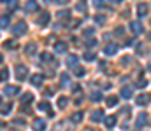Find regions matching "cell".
Segmentation results:
<instances>
[{
  "label": "cell",
  "instance_id": "1",
  "mask_svg": "<svg viewBox=\"0 0 151 131\" xmlns=\"http://www.w3.org/2000/svg\"><path fill=\"white\" fill-rule=\"evenodd\" d=\"M27 30H28V26H27L25 21H19V23H16V25L12 26V33H14L16 37H18V35H25Z\"/></svg>",
  "mask_w": 151,
  "mask_h": 131
},
{
  "label": "cell",
  "instance_id": "2",
  "mask_svg": "<svg viewBox=\"0 0 151 131\" xmlns=\"http://www.w3.org/2000/svg\"><path fill=\"white\" fill-rule=\"evenodd\" d=\"M28 75V68L25 65H16V79L18 81H25Z\"/></svg>",
  "mask_w": 151,
  "mask_h": 131
},
{
  "label": "cell",
  "instance_id": "3",
  "mask_svg": "<svg viewBox=\"0 0 151 131\" xmlns=\"http://www.w3.org/2000/svg\"><path fill=\"white\" fill-rule=\"evenodd\" d=\"M137 105H141V107H144V105H148L151 101V94H148V93H142V94H139L137 96Z\"/></svg>",
  "mask_w": 151,
  "mask_h": 131
},
{
  "label": "cell",
  "instance_id": "4",
  "mask_svg": "<svg viewBox=\"0 0 151 131\" xmlns=\"http://www.w3.org/2000/svg\"><path fill=\"white\" fill-rule=\"evenodd\" d=\"M25 11H27V12H37L39 4L35 2V0H28V2L25 4Z\"/></svg>",
  "mask_w": 151,
  "mask_h": 131
},
{
  "label": "cell",
  "instance_id": "5",
  "mask_svg": "<svg viewBox=\"0 0 151 131\" xmlns=\"http://www.w3.org/2000/svg\"><path fill=\"white\" fill-rule=\"evenodd\" d=\"M40 59H42V63H49V65L56 67V61H55L53 54H49V52H42V54H40Z\"/></svg>",
  "mask_w": 151,
  "mask_h": 131
},
{
  "label": "cell",
  "instance_id": "6",
  "mask_svg": "<svg viewBox=\"0 0 151 131\" xmlns=\"http://www.w3.org/2000/svg\"><path fill=\"white\" fill-rule=\"evenodd\" d=\"M42 82H44V75H40V74H34L32 75V79H30V84L32 86H42Z\"/></svg>",
  "mask_w": 151,
  "mask_h": 131
},
{
  "label": "cell",
  "instance_id": "7",
  "mask_svg": "<svg viewBox=\"0 0 151 131\" xmlns=\"http://www.w3.org/2000/svg\"><path fill=\"white\" fill-rule=\"evenodd\" d=\"M130 32L135 33V35L142 33V25H141L139 21H132V23H130Z\"/></svg>",
  "mask_w": 151,
  "mask_h": 131
},
{
  "label": "cell",
  "instance_id": "8",
  "mask_svg": "<svg viewBox=\"0 0 151 131\" xmlns=\"http://www.w3.org/2000/svg\"><path fill=\"white\" fill-rule=\"evenodd\" d=\"M90 119H91L93 123H100V121L104 119V110H93L91 115H90Z\"/></svg>",
  "mask_w": 151,
  "mask_h": 131
},
{
  "label": "cell",
  "instance_id": "9",
  "mask_svg": "<svg viewBox=\"0 0 151 131\" xmlns=\"http://www.w3.org/2000/svg\"><path fill=\"white\" fill-rule=\"evenodd\" d=\"M32 128H34V131H44L46 130V123H44V119H34Z\"/></svg>",
  "mask_w": 151,
  "mask_h": 131
},
{
  "label": "cell",
  "instance_id": "10",
  "mask_svg": "<svg viewBox=\"0 0 151 131\" xmlns=\"http://www.w3.org/2000/svg\"><path fill=\"white\" fill-rule=\"evenodd\" d=\"M148 11H150V9H148L146 4H139V5H137V16H139V18H144V16L148 14Z\"/></svg>",
  "mask_w": 151,
  "mask_h": 131
},
{
  "label": "cell",
  "instance_id": "11",
  "mask_svg": "<svg viewBox=\"0 0 151 131\" xmlns=\"http://www.w3.org/2000/svg\"><path fill=\"white\" fill-rule=\"evenodd\" d=\"M39 110H42V112H47L49 115H53V110H51V105H49L47 101H40V103H39Z\"/></svg>",
  "mask_w": 151,
  "mask_h": 131
},
{
  "label": "cell",
  "instance_id": "12",
  "mask_svg": "<svg viewBox=\"0 0 151 131\" xmlns=\"http://www.w3.org/2000/svg\"><path fill=\"white\" fill-rule=\"evenodd\" d=\"M146 123H148V115H146V114H139V115H137V121H135L137 128H142Z\"/></svg>",
  "mask_w": 151,
  "mask_h": 131
},
{
  "label": "cell",
  "instance_id": "13",
  "mask_svg": "<svg viewBox=\"0 0 151 131\" xmlns=\"http://www.w3.org/2000/svg\"><path fill=\"white\" fill-rule=\"evenodd\" d=\"M4 93L7 94V96H14V94H18L19 93V87L18 86H7L4 89Z\"/></svg>",
  "mask_w": 151,
  "mask_h": 131
},
{
  "label": "cell",
  "instance_id": "14",
  "mask_svg": "<svg viewBox=\"0 0 151 131\" xmlns=\"http://www.w3.org/2000/svg\"><path fill=\"white\" fill-rule=\"evenodd\" d=\"M49 18H51V16H49V12H42V14H40V18H39V25H40V26H46V25H47V23H49Z\"/></svg>",
  "mask_w": 151,
  "mask_h": 131
},
{
  "label": "cell",
  "instance_id": "15",
  "mask_svg": "<svg viewBox=\"0 0 151 131\" xmlns=\"http://www.w3.org/2000/svg\"><path fill=\"white\" fill-rule=\"evenodd\" d=\"M70 68H74V67H77V56L76 54H70V56H67V61H65Z\"/></svg>",
  "mask_w": 151,
  "mask_h": 131
},
{
  "label": "cell",
  "instance_id": "16",
  "mask_svg": "<svg viewBox=\"0 0 151 131\" xmlns=\"http://www.w3.org/2000/svg\"><path fill=\"white\" fill-rule=\"evenodd\" d=\"M23 105H27V103H30V101H34V94L32 93H25L23 96H21V100H19Z\"/></svg>",
  "mask_w": 151,
  "mask_h": 131
},
{
  "label": "cell",
  "instance_id": "17",
  "mask_svg": "<svg viewBox=\"0 0 151 131\" xmlns=\"http://www.w3.org/2000/svg\"><path fill=\"white\" fill-rule=\"evenodd\" d=\"M104 52H106V54H109V56H113V54H116V52H118V45H114V44H109V45L104 49Z\"/></svg>",
  "mask_w": 151,
  "mask_h": 131
},
{
  "label": "cell",
  "instance_id": "18",
  "mask_svg": "<svg viewBox=\"0 0 151 131\" xmlns=\"http://www.w3.org/2000/svg\"><path fill=\"white\" fill-rule=\"evenodd\" d=\"M104 123H106L107 128H113L114 124H116V115H107V117L104 119Z\"/></svg>",
  "mask_w": 151,
  "mask_h": 131
},
{
  "label": "cell",
  "instance_id": "19",
  "mask_svg": "<svg viewBox=\"0 0 151 131\" xmlns=\"http://www.w3.org/2000/svg\"><path fill=\"white\" fill-rule=\"evenodd\" d=\"M55 49H56V52H65V51H67V44L65 42H56L55 44Z\"/></svg>",
  "mask_w": 151,
  "mask_h": 131
},
{
  "label": "cell",
  "instance_id": "20",
  "mask_svg": "<svg viewBox=\"0 0 151 131\" xmlns=\"http://www.w3.org/2000/svg\"><path fill=\"white\" fill-rule=\"evenodd\" d=\"M58 18H60V19H69V18H70V11H69V9L58 11Z\"/></svg>",
  "mask_w": 151,
  "mask_h": 131
},
{
  "label": "cell",
  "instance_id": "21",
  "mask_svg": "<svg viewBox=\"0 0 151 131\" xmlns=\"http://www.w3.org/2000/svg\"><path fill=\"white\" fill-rule=\"evenodd\" d=\"M67 105H69V98H67V96H60V98H58V107H60V108H65Z\"/></svg>",
  "mask_w": 151,
  "mask_h": 131
},
{
  "label": "cell",
  "instance_id": "22",
  "mask_svg": "<svg viewBox=\"0 0 151 131\" xmlns=\"http://www.w3.org/2000/svg\"><path fill=\"white\" fill-rule=\"evenodd\" d=\"M35 51H37V47H35V44H28V45H27V49H25V52H27L28 56H32V54H35Z\"/></svg>",
  "mask_w": 151,
  "mask_h": 131
},
{
  "label": "cell",
  "instance_id": "23",
  "mask_svg": "<svg viewBox=\"0 0 151 131\" xmlns=\"http://www.w3.org/2000/svg\"><path fill=\"white\" fill-rule=\"evenodd\" d=\"M9 79V70L7 68H2L0 70V82H4V81H7Z\"/></svg>",
  "mask_w": 151,
  "mask_h": 131
},
{
  "label": "cell",
  "instance_id": "24",
  "mask_svg": "<svg viewBox=\"0 0 151 131\" xmlns=\"http://www.w3.org/2000/svg\"><path fill=\"white\" fill-rule=\"evenodd\" d=\"M106 101H107V107H114V105H116V103H118V96H107V100H106Z\"/></svg>",
  "mask_w": 151,
  "mask_h": 131
},
{
  "label": "cell",
  "instance_id": "25",
  "mask_svg": "<svg viewBox=\"0 0 151 131\" xmlns=\"http://www.w3.org/2000/svg\"><path fill=\"white\" fill-rule=\"evenodd\" d=\"M74 74H76V77H84V68L83 67H74Z\"/></svg>",
  "mask_w": 151,
  "mask_h": 131
},
{
  "label": "cell",
  "instance_id": "26",
  "mask_svg": "<svg viewBox=\"0 0 151 131\" xmlns=\"http://www.w3.org/2000/svg\"><path fill=\"white\" fill-rule=\"evenodd\" d=\"M11 108H12V105H11V103H5V105L0 107V114H9Z\"/></svg>",
  "mask_w": 151,
  "mask_h": 131
},
{
  "label": "cell",
  "instance_id": "27",
  "mask_svg": "<svg viewBox=\"0 0 151 131\" xmlns=\"http://www.w3.org/2000/svg\"><path fill=\"white\" fill-rule=\"evenodd\" d=\"M84 59H86V61H93V59H97V54L88 51V52H84Z\"/></svg>",
  "mask_w": 151,
  "mask_h": 131
},
{
  "label": "cell",
  "instance_id": "28",
  "mask_svg": "<svg viewBox=\"0 0 151 131\" xmlns=\"http://www.w3.org/2000/svg\"><path fill=\"white\" fill-rule=\"evenodd\" d=\"M121 96H123V98H132V89H130V87H123Z\"/></svg>",
  "mask_w": 151,
  "mask_h": 131
},
{
  "label": "cell",
  "instance_id": "29",
  "mask_svg": "<svg viewBox=\"0 0 151 131\" xmlns=\"http://www.w3.org/2000/svg\"><path fill=\"white\" fill-rule=\"evenodd\" d=\"M81 121H83V112L72 114V123H81Z\"/></svg>",
  "mask_w": 151,
  "mask_h": 131
},
{
  "label": "cell",
  "instance_id": "30",
  "mask_svg": "<svg viewBox=\"0 0 151 131\" xmlns=\"http://www.w3.org/2000/svg\"><path fill=\"white\" fill-rule=\"evenodd\" d=\"M7 26H9V18L7 16L0 18V28H7Z\"/></svg>",
  "mask_w": 151,
  "mask_h": 131
},
{
  "label": "cell",
  "instance_id": "31",
  "mask_svg": "<svg viewBox=\"0 0 151 131\" xmlns=\"http://www.w3.org/2000/svg\"><path fill=\"white\" fill-rule=\"evenodd\" d=\"M4 47H7V49H14V47H16V40H5V42H4Z\"/></svg>",
  "mask_w": 151,
  "mask_h": 131
},
{
  "label": "cell",
  "instance_id": "32",
  "mask_svg": "<svg viewBox=\"0 0 151 131\" xmlns=\"http://www.w3.org/2000/svg\"><path fill=\"white\" fill-rule=\"evenodd\" d=\"M60 84H62V86H67V84H69V75H67V74H62V79H60Z\"/></svg>",
  "mask_w": 151,
  "mask_h": 131
},
{
  "label": "cell",
  "instance_id": "33",
  "mask_svg": "<svg viewBox=\"0 0 151 131\" xmlns=\"http://www.w3.org/2000/svg\"><path fill=\"white\" fill-rule=\"evenodd\" d=\"M135 86L137 87H148V81H146V79H139V81L135 82Z\"/></svg>",
  "mask_w": 151,
  "mask_h": 131
},
{
  "label": "cell",
  "instance_id": "34",
  "mask_svg": "<svg viewBox=\"0 0 151 131\" xmlns=\"http://www.w3.org/2000/svg\"><path fill=\"white\" fill-rule=\"evenodd\" d=\"M90 98H91V100H93V101H99V100H100V98H102V94H100V93H93V94H91V96H90Z\"/></svg>",
  "mask_w": 151,
  "mask_h": 131
},
{
  "label": "cell",
  "instance_id": "35",
  "mask_svg": "<svg viewBox=\"0 0 151 131\" xmlns=\"http://www.w3.org/2000/svg\"><path fill=\"white\" fill-rule=\"evenodd\" d=\"M72 93L77 94V96H81V86H74V87H72Z\"/></svg>",
  "mask_w": 151,
  "mask_h": 131
},
{
  "label": "cell",
  "instance_id": "36",
  "mask_svg": "<svg viewBox=\"0 0 151 131\" xmlns=\"http://www.w3.org/2000/svg\"><path fill=\"white\" fill-rule=\"evenodd\" d=\"M93 35V28H88V30H84V37L88 39V37H91Z\"/></svg>",
  "mask_w": 151,
  "mask_h": 131
},
{
  "label": "cell",
  "instance_id": "37",
  "mask_svg": "<svg viewBox=\"0 0 151 131\" xmlns=\"http://www.w3.org/2000/svg\"><path fill=\"white\" fill-rule=\"evenodd\" d=\"M79 23H81V21L76 19V21H70V23H69V26H70V28H76V26H79Z\"/></svg>",
  "mask_w": 151,
  "mask_h": 131
},
{
  "label": "cell",
  "instance_id": "38",
  "mask_svg": "<svg viewBox=\"0 0 151 131\" xmlns=\"http://www.w3.org/2000/svg\"><path fill=\"white\" fill-rule=\"evenodd\" d=\"M77 11H79V12H84V11H86V5H84V4H79V5H77Z\"/></svg>",
  "mask_w": 151,
  "mask_h": 131
},
{
  "label": "cell",
  "instance_id": "39",
  "mask_svg": "<svg viewBox=\"0 0 151 131\" xmlns=\"http://www.w3.org/2000/svg\"><path fill=\"white\" fill-rule=\"evenodd\" d=\"M95 19H97V23H104V21H106V18H104V16H97Z\"/></svg>",
  "mask_w": 151,
  "mask_h": 131
},
{
  "label": "cell",
  "instance_id": "40",
  "mask_svg": "<svg viewBox=\"0 0 151 131\" xmlns=\"http://www.w3.org/2000/svg\"><path fill=\"white\" fill-rule=\"evenodd\" d=\"M16 5H18V2H16V0H11V5H9V7H11V9H16Z\"/></svg>",
  "mask_w": 151,
  "mask_h": 131
},
{
  "label": "cell",
  "instance_id": "41",
  "mask_svg": "<svg viewBox=\"0 0 151 131\" xmlns=\"http://www.w3.org/2000/svg\"><path fill=\"white\" fill-rule=\"evenodd\" d=\"M116 35H119V37L123 35V28H121V26H119V28H116Z\"/></svg>",
  "mask_w": 151,
  "mask_h": 131
},
{
  "label": "cell",
  "instance_id": "42",
  "mask_svg": "<svg viewBox=\"0 0 151 131\" xmlns=\"http://www.w3.org/2000/svg\"><path fill=\"white\" fill-rule=\"evenodd\" d=\"M53 93H55V91H53V89H51V87H49V89H47V91H44V94H46V96H51V94H53Z\"/></svg>",
  "mask_w": 151,
  "mask_h": 131
},
{
  "label": "cell",
  "instance_id": "43",
  "mask_svg": "<svg viewBox=\"0 0 151 131\" xmlns=\"http://www.w3.org/2000/svg\"><path fill=\"white\" fill-rule=\"evenodd\" d=\"M58 2H60V4H67V0H58Z\"/></svg>",
  "mask_w": 151,
  "mask_h": 131
},
{
  "label": "cell",
  "instance_id": "44",
  "mask_svg": "<svg viewBox=\"0 0 151 131\" xmlns=\"http://www.w3.org/2000/svg\"><path fill=\"white\" fill-rule=\"evenodd\" d=\"M44 2H46V4H51V2H53V0H44Z\"/></svg>",
  "mask_w": 151,
  "mask_h": 131
},
{
  "label": "cell",
  "instance_id": "45",
  "mask_svg": "<svg viewBox=\"0 0 151 131\" xmlns=\"http://www.w3.org/2000/svg\"><path fill=\"white\" fill-rule=\"evenodd\" d=\"M84 131H97V130H90V128H86V130H84Z\"/></svg>",
  "mask_w": 151,
  "mask_h": 131
},
{
  "label": "cell",
  "instance_id": "46",
  "mask_svg": "<svg viewBox=\"0 0 151 131\" xmlns=\"http://www.w3.org/2000/svg\"><path fill=\"white\" fill-rule=\"evenodd\" d=\"M0 128H4V124H2V123H0Z\"/></svg>",
  "mask_w": 151,
  "mask_h": 131
},
{
  "label": "cell",
  "instance_id": "47",
  "mask_svg": "<svg viewBox=\"0 0 151 131\" xmlns=\"http://www.w3.org/2000/svg\"><path fill=\"white\" fill-rule=\"evenodd\" d=\"M0 63H2V54H0Z\"/></svg>",
  "mask_w": 151,
  "mask_h": 131
},
{
  "label": "cell",
  "instance_id": "48",
  "mask_svg": "<svg viewBox=\"0 0 151 131\" xmlns=\"http://www.w3.org/2000/svg\"><path fill=\"white\" fill-rule=\"evenodd\" d=\"M113 2H121V0H113Z\"/></svg>",
  "mask_w": 151,
  "mask_h": 131
},
{
  "label": "cell",
  "instance_id": "49",
  "mask_svg": "<svg viewBox=\"0 0 151 131\" xmlns=\"http://www.w3.org/2000/svg\"><path fill=\"white\" fill-rule=\"evenodd\" d=\"M0 103H2V98H0Z\"/></svg>",
  "mask_w": 151,
  "mask_h": 131
},
{
  "label": "cell",
  "instance_id": "50",
  "mask_svg": "<svg viewBox=\"0 0 151 131\" xmlns=\"http://www.w3.org/2000/svg\"><path fill=\"white\" fill-rule=\"evenodd\" d=\"M150 70H151V65H150Z\"/></svg>",
  "mask_w": 151,
  "mask_h": 131
},
{
  "label": "cell",
  "instance_id": "51",
  "mask_svg": "<svg viewBox=\"0 0 151 131\" xmlns=\"http://www.w3.org/2000/svg\"><path fill=\"white\" fill-rule=\"evenodd\" d=\"M2 2H5V0H2Z\"/></svg>",
  "mask_w": 151,
  "mask_h": 131
}]
</instances>
